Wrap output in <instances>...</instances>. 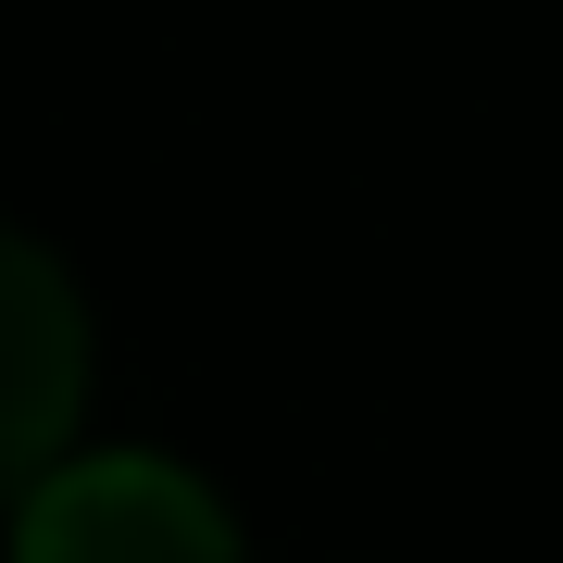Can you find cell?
I'll return each mask as SVG.
<instances>
[{"label": "cell", "instance_id": "2", "mask_svg": "<svg viewBox=\"0 0 563 563\" xmlns=\"http://www.w3.org/2000/svg\"><path fill=\"white\" fill-rule=\"evenodd\" d=\"M76 401H88V301L25 225H0V501H25L63 463Z\"/></svg>", "mask_w": 563, "mask_h": 563}, {"label": "cell", "instance_id": "1", "mask_svg": "<svg viewBox=\"0 0 563 563\" xmlns=\"http://www.w3.org/2000/svg\"><path fill=\"white\" fill-rule=\"evenodd\" d=\"M13 563H239V526L163 451H63L13 501Z\"/></svg>", "mask_w": 563, "mask_h": 563}]
</instances>
